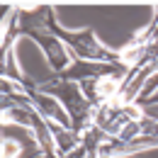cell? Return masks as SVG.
Returning <instances> with one entry per match:
<instances>
[{
  "instance_id": "obj_1",
  "label": "cell",
  "mask_w": 158,
  "mask_h": 158,
  "mask_svg": "<svg viewBox=\"0 0 158 158\" xmlns=\"http://www.w3.org/2000/svg\"><path fill=\"white\" fill-rule=\"evenodd\" d=\"M37 100H39V107H41V112H44L46 117H51L54 122H59V124H63V127H68V124H71L68 112H66V107L61 105V100L51 98V95H44V93H39Z\"/></svg>"
},
{
  "instance_id": "obj_2",
  "label": "cell",
  "mask_w": 158,
  "mask_h": 158,
  "mask_svg": "<svg viewBox=\"0 0 158 158\" xmlns=\"http://www.w3.org/2000/svg\"><path fill=\"white\" fill-rule=\"evenodd\" d=\"M44 41H46V51H49V56L54 59V63L59 66V68H66L68 63H71V56H68V49H66V44L56 37H51V34H44Z\"/></svg>"
},
{
  "instance_id": "obj_3",
  "label": "cell",
  "mask_w": 158,
  "mask_h": 158,
  "mask_svg": "<svg viewBox=\"0 0 158 158\" xmlns=\"http://www.w3.org/2000/svg\"><path fill=\"white\" fill-rule=\"evenodd\" d=\"M46 127L51 129V136H54L56 146H59L63 153H73V151L78 148V141H76V136H73L71 131H63V129H59V127H54L51 122H46Z\"/></svg>"
},
{
  "instance_id": "obj_4",
  "label": "cell",
  "mask_w": 158,
  "mask_h": 158,
  "mask_svg": "<svg viewBox=\"0 0 158 158\" xmlns=\"http://www.w3.org/2000/svg\"><path fill=\"white\" fill-rule=\"evenodd\" d=\"M117 76H100L98 78V100H110L117 95L119 83Z\"/></svg>"
},
{
  "instance_id": "obj_5",
  "label": "cell",
  "mask_w": 158,
  "mask_h": 158,
  "mask_svg": "<svg viewBox=\"0 0 158 158\" xmlns=\"http://www.w3.org/2000/svg\"><path fill=\"white\" fill-rule=\"evenodd\" d=\"M17 153H20V146L12 139H5L2 141V158H15Z\"/></svg>"
},
{
  "instance_id": "obj_6",
  "label": "cell",
  "mask_w": 158,
  "mask_h": 158,
  "mask_svg": "<svg viewBox=\"0 0 158 158\" xmlns=\"http://www.w3.org/2000/svg\"><path fill=\"white\" fill-rule=\"evenodd\" d=\"M146 114L153 117V122H158V105H148V107H146Z\"/></svg>"
}]
</instances>
